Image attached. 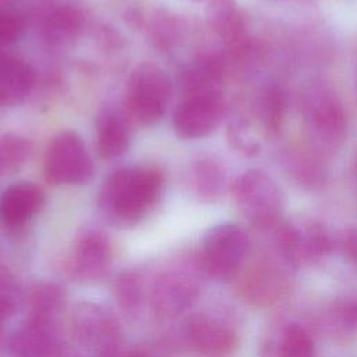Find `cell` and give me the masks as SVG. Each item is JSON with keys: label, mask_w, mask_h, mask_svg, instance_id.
Here are the masks:
<instances>
[{"label": "cell", "mask_w": 357, "mask_h": 357, "mask_svg": "<svg viewBox=\"0 0 357 357\" xmlns=\"http://www.w3.org/2000/svg\"><path fill=\"white\" fill-rule=\"evenodd\" d=\"M162 185L163 174L153 166L121 167L103 181L99 208L114 225L135 223L155 205Z\"/></svg>", "instance_id": "obj_1"}, {"label": "cell", "mask_w": 357, "mask_h": 357, "mask_svg": "<svg viewBox=\"0 0 357 357\" xmlns=\"http://www.w3.org/2000/svg\"><path fill=\"white\" fill-rule=\"evenodd\" d=\"M303 123L311 149L319 155L337 151L347 132V116L336 92L325 84L310 85L301 102Z\"/></svg>", "instance_id": "obj_2"}, {"label": "cell", "mask_w": 357, "mask_h": 357, "mask_svg": "<svg viewBox=\"0 0 357 357\" xmlns=\"http://www.w3.org/2000/svg\"><path fill=\"white\" fill-rule=\"evenodd\" d=\"M231 195L241 213L259 230L282 220L284 195L278 183L261 169H248L231 183Z\"/></svg>", "instance_id": "obj_3"}, {"label": "cell", "mask_w": 357, "mask_h": 357, "mask_svg": "<svg viewBox=\"0 0 357 357\" xmlns=\"http://www.w3.org/2000/svg\"><path fill=\"white\" fill-rule=\"evenodd\" d=\"M70 331L75 343L95 357H116L123 342L117 317L99 303H77L70 314Z\"/></svg>", "instance_id": "obj_4"}, {"label": "cell", "mask_w": 357, "mask_h": 357, "mask_svg": "<svg viewBox=\"0 0 357 357\" xmlns=\"http://www.w3.org/2000/svg\"><path fill=\"white\" fill-rule=\"evenodd\" d=\"M172 95V81L158 66L142 63L131 73L126 102L134 119L145 126L155 124L166 113Z\"/></svg>", "instance_id": "obj_5"}, {"label": "cell", "mask_w": 357, "mask_h": 357, "mask_svg": "<svg viewBox=\"0 0 357 357\" xmlns=\"http://www.w3.org/2000/svg\"><path fill=\"white\" fill-rule=\"evenodd\" d=\"M248 250V236L236 223L212 226L202 238L199 265L211 276L229 279L241 266Z\"/></svg>", "instance_id": "obj_6"}, {"label": "cell", "mask_w": 357, "mask_h": 357, "mask_svg": "<svg viewBox=\"0 0 357 357\" xmlns=\"http://www.w3.org/2000/svg\"><path fill=\"white\" fill-rule=\"evenodd\" d=\"M43 170L52 184L78 185L89 181L93 163L79 135L74 131H61L46 149Z\"/></svg>", "instance_id": "obj_7"}, {"label": "cell", "mask_w": 357, "mask_h": 357, "mask_svg": "<svg viewBox=\"0 0 357 357\" xmlns=\"http://www.w3.org/2000/svg\"><path fill=\"white\" fill-rule=\"evenodd\" d=\"M199 297V282L187 268L162 271L151 284L149 304L162 318H174L188 311Z\"/></svg>", "instance_id": "obj_8"}, {"label": "cell", "mask_w": 357, "mask_h": 357, "mask_svg": "<svg viewBox=\"0 0 357 357\" xmlns=\"http://www.w3.org/2000/svg\"><path fill=\"white\" fill-rule=\"evenodd\" d=\"M223 113L225 103L220 92L188 95L174 110V132L183 139L208 137L220 124Z\"/></svg>", "instance_id": "obj_9"}, {"label": "cell", "mask_w": 357, "mask_h": 357, "mask_svg": "<svg viewBox=\"0 0 357 357\" xmlns=\"http://www.w3.org/2000/svg\"><path fill=\"white\" fill-rule=\"evenodd\" d=\"M112 261L113 245L109 236L99 229H85L75 238L68 271L79 282L95 283L109 273Z\"/></svg>", "instance_id": "obj_10"}, {"label": "cell", "mask_w": 357, "mask_h": 357, "mask_svg": "<svg viewBox=\"0 0 357 357\" xmlns=\"http://www.w3.org/2000/svg\"><path fill=\"white\" fill-rule=\"evenodd\" d=\"M181 340L185 349L198 357H223L237 346L236 332L208 314L188 317L181 328Z\"/></svg>", "instance_id": "obj_11"}, {"label": "cell", "mask_w": 357, "mask_h": 357, "mask_svg": "<svg viewBox=\"0 0 357 357\" xmlns=\"http://www.w3.org/2000/svg\"><path fill=\"white\" fill-rule=\"evenodd\" d=\"M8 349L13 357H60L63 340L57 321L28 315L13 331Z\"/></svg>", "instance_id": "obj_12"}, {"label": "cell", "mask_w": 357, "mask_h": 357, "mask_svg": "<svg viewBox=\"0 0 357 357\" xmlns=\"http://www.w3.org/2000/svg\"><path fill=\"white\" fill-rule=\"evenodd\" d=\"M42 190L29 181L8 185L0 195V225L18 229L28 223L43 205Z\"/></svg>", "instance_id": "obj_13"}, {"label": "cell", "mask_w": 357, "mask_h": 357, "mask_svg": "<svg viewBox=\"0 0 357 357\" xmlns=\"http://www.w3.org/2000/svg\"><path fill=\"white\" fill-rule=\"evenodd\" d=\"M35 85V73L25 60L0 54V106L18 105L28 98Z\"/></svg>", "instance_id": "obj_14"}, {"label": "cell", "mask_w": 357, "mask_h": 357, "mask_svg": "<svg viewBox=\"0 0 357 357\" xmlns=\"http://www.w3.org/2000/svg\"><path fill=\"white\" fill-rule=\"evenodd\" d=\"M206 15L213 31L229 46L243 49L247 42V21L236 0H209Z\"/></svg>", "instance_id": "obj_15"}, {"label": "cell", "mask_w": 357, "mask_h": 357, "mask_svg": "<svg viewBox=\"0 0 357 357\" xmlns=\"http://www.w3.org/2000/svg\"><path fill=\"white\" fill-rule=\"evenodd\" d=\"M225 75V64L215 54H201L183 67L180 86L185 96L205 92H219Z\"/></svg>", "instance_id": "obj_16"}, {"label": "cell", "mask_w": 357, "mask_h": 357, "mask_svg": "<svg viewBox=\"0 0 357 357\" xmlns=\"http://www.w3.org/2000/svg\"><path fill=\"white\" fill-rule=\"evenodd\" d=\"M131 132L123 114L105 109L96 119V149L102 159H116L130 146Z\"/></svg>", "instance_id": "obj_17"}, {"label": "cell", "mask_w": 357, "mask_h": 357, "mask_svg": "<svg viewBox=\"0 0 357 357\" xmlns=\"http://www.w3.org/2000/svg\"><path fill=\"white\" fill-rule=\"evenodd\" d=\"M283 167L289 178L303 190H318L326 181L321 155L303 148H289L283 155Z\"/></svg>", "instance_id": "obj_18"}, {"label": "cell", "mask_w": 357, "mask_h": 357, "mask_svg": "<svg viewBox=\"0 0 357 357\" xmlns=\"http://www.w3.org/2000/svg\"><path fill=\"white\" fill-rule=\"evenodd\" d=\"M84 26V14L68 3L50 7L42 18V33L54 45H64L75 39Z\"/></svg>", "instance_id": "obj_19"}, {"label": "cell", "mask_w": 357, "mask_h": 357, "mask_svg": "<svg viewBox=\"0 0 357 357\" xmlns=\"http://www.w3.org/2000/svg\"><path fill=\"white\" fill-rule=\"evenodd\" d=\"M314 340L307 329L298 324H289L278 340L266 342L261 357H314Z\"/></svg>", "instance_id": "obj_20"}, {"label": "cell", "mask_w": 357, "mask_h": 357, "mask_svg": "<svg viewBox=\"0 0 357 357\" xmlns=\"http://www.w3.org/2000/svg\"><path fill=\"white\" fill-rule=\"evenodd\" d=\"M226 183V173L219 160L201 158L194 162L190 173V184L194 194L202 201H213L220 197Z\"/></svg>", "instance_id": "obj_21"}, {"label": "cell", "mask_w": 357, "mask_h": 357, "mask_svg": "<svg viewBox=\"0 0 357 357\" xmlns=\"http://www.w3.org/2000/svg\"><path fill=\"white\" fill-rule=\"evenodd\" d=\"M67 296L64 289L53 282L36 283L28 293L29 317L57 321V317L64 311Z\"/></svg>", "instance_id": "obj_22"}, {"label": "cell", "mask_w": 357, "mask_h": 357, "mask_svg": "<svg viewBox=\"0 0 357 357\" xmlns=\"http://www.w3.org/2000/svg\"><path fill=\"white\" fill-rule=\"evenodd\" d=\"M287 112V92L280 85L266 86L258 100V116L268 132H278Z\"/></svg>", "instance_id": "obj_23"}, {"label": "cell", "mask_w": 357, "mask_h": 357, "mask_svg": "<svg viewBox=\"0 0 357 357\" xmlns=\"http://www.w3.org/2000/svg\"><path fill=\"white\" fill-rule=\"evenodd\" d=\"M280 276L269 268H254L243 280L244 297L254 303H272L280 293Z\"/></svg>", "instance_id": "obj_24"}, {"label": "cell", "mask_w": 357, "mask_h": 357, "mask_svg": "<svg viewBox=\"0 0 357 357\" xmlns=\"http://www.w3.org/2000/svg\"><path fill=\"white\" fill-rule=\"evenodd\" d=\"M113 296L126 312H135L145 297L142 278L137 271H123L113 282Z\"/></svg>", "instance_id": "obj_25"}, {"label": "cell", "mask_w": 357, "mask_h": 357, "mask_svg": "<svg viewBox=\"0 0 357 357\" xmlns=\"http://www.w3.org/2000/svg\"><path fill=\"white\" fill-rule=\"evenodd\" d=\"M32 151V144L18 134L0 137V173H13L25 165Z\"/></svg>", "instance_id": "obj_26"}, {"label": "cell", "mask_w": 357, "mask_h": 357, "mask_svg": "<svg viewBox=\"0 0 357 357\" xmlns=\"http://www.w3.org/2000/svg\"><path fill=\"white\" fill-rule=\"evenodd\" d=\"M24 31L21 13L10 3L0 0V49L14 43Z\"/></svg>", "instance_id": "obj_27"}, {"label": "cell", "mask_w": 357, "mask_h": 357, "mask_svg": "<svg viewBox=\"0 0 357 357\" xmlns=\"http://www.w3.org/2000/svg\"><path fill=\"white\" fill-rule=\"evenodd\" d=\"M151 36L159 49H170L178 39L177 20L170 14H158L151 25Z\"/></svg>", "instance_id": "obj_28"}, {"label": "cell", "mask_w": 357, "mask_h": 357, "mask_svg": "<svg viewBox=\"0 0 357 357\" xmlns=\"http://www.w3.org/2000/svg\"><path fill=\"white\" fill-rule=\"evenodd\" d=\"M227 138L233 148L245 156H255L261 151L259 142L252 137L248 126L244 121H233L229 126Z\"/></svg>", "instance_id": "obj_29"}, {"label": "cell", "mask_w": 357, "mask_h": 357, "mask_svg": "<svg viewBox=\"0 0 357 357\" xmlns=\"http://www.w3.org/2000/svg\"><path fill=\"white\" fill-rule=\"evenodd\" d=\"M343 248L349 259L357 264V230L350 231L343 241Z\"/></svg>", "instance_id": "obj_30"}, {"label": "cell", "mask_w": 357, "mask_h": 357, "mask_svg": "<svg viewBox=\"0 0 357 357\" xmlns=\"http://www.w3.org/2000/svg\"><path fill=\"white\" fill-rule=\"evenodd\" d=\"M343 317H344V321L350 325V326H354L357 328V300L351 304H349L344 311H343Z\"/></svg>", "instance_id": "obj_31"}, {"label": "cell", "mask_w": 357, "mask_h": 357, "mask_svg": "<svg viewBox=\"0 0 357 357\" xmlns=\"http://www.w3.org/2000/svg\"><path fill=\"white\" fill-rule=\"evenodd\" d=\"M3 342V322H0V344Z\"/></svg>", "instance_id": "obj_32"}, {"label": "cell", "mask_w": 357, "mask_h": 357, "mask_svg": "<svg viewBox=\"0 0 357 357\" xmlns=\"http://www.w3.org/2000/svg\"><path fill=\"white\" fill-rule=\"evenodd\" d=\"M127 357H145L142 354H131V356H127Z\"/></svg>", "instance_id": "obj_33"}]
</instances>
